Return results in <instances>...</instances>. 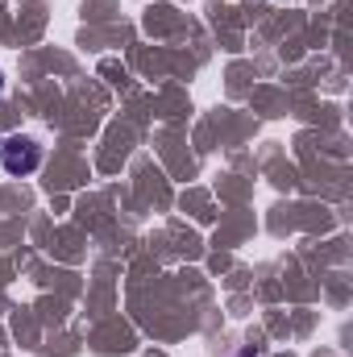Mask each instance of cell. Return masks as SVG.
<instances>
[{
    "mask_svg": "<svg viewBox=\"0 0 353 357\" xmlns=\"http://www.w3.org/2000/svg\"><path fill=\"white\" fill-rule=\"evenodd\" d=\"M0 162H4V171L13 178H25L42 167V146L33 137H21V133L17 137H4L0 142Z\"/></svg>",
    "mask_w": 353,
    "mask_h": 357,
    "instance_id": "1",
    "label": "cell"
},
{
    "mask_svg": "<svg viewBox=\"0 0 353 357\" xmlns=\"http://www.w3.org/2000/svg\"><path fill=\"white\" fill-rule=\"evenodd\" d=\"M0 91H4V75H0Z\"/></svg>",
    "mask_w": 353,
    "mask_h": 357,
    "instance_id": "2",
    "label": "cell"
}]
</instances>
